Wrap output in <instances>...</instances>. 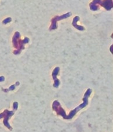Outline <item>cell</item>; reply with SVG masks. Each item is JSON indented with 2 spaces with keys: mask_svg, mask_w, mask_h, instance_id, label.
Here are the masks:
<instances>
[{
  "mask_svg": "<svg viewBox=\"0 0 113 132\" xmlns=\"http://www.w3.org/2000/svg\"><path fill=\"white\" fill-rule=\"evenodd\" d=\"M98 5H101L107 10H111L113 8L112 0H93L90 4V9L92 11H97L99 9Z\"/></svg>",
  "mask_w": 113,
  "mask_h": 132,
  "instance_id": "7a4b0ae2",
  "label": "cell"
},
{
  "mask_svg": "<svg viewBox=\"0 0 113 132\" xmlns=\"http://www.w3.org/2000/svg\"><path fill=\"white\" fill-rule=\"evenodd\" d=\"M4 79H5V78L4 77H0V81H3Z\"/></svg>",
  "mask_w": 113,
  "mask_h": 132,
  "instance_id": "52a82bcc",
  "label": "cell"
},
{
  "mask_svg": "<svg viewBox=\"0 0 113 132\" xmlns=\"http://www.w3.org/2000/svg\"><path fill=\"white\" fill-rule=\"evenodd\" d=\"M11 20H12L11 18L9 17V18H7L5 19V20H4L3 21H2V22H3L4 24H6V23L11 22Z\"/></svg>",
  "mask_w": 113,
  "mask_h": 132,
  "instance_id": "8992f818",
  "label": "cell"
},
{
  "mask_svg": "<svg viewBox=\"0 0 113 132\" xmlns=\"http://www.w3.org/2000/svg\"><path fill=\"white\" fill-rule=\"evenodd\" d=\"M59 70H60V68H59V67H56V68L54 69V70L53 73V77L54 78V79L55 80V84L54 86H56V87H57L59 85V84H60L59 81H58L57 79H56V75H57L58 73Z\"/></svg>",
  "mask_w": 113,
  "mask_h": 132,
  "instance_id": "5b68a950",
  "label": "cell"
},
{
  "mask_svg": "<svg viewBox=\"0 0 113 132\" xmlns=\"http://www.w3.org/2000/svg\"><path fill=\"white\" fill-rule=\"evenodd\" d=\"M72 13L71 12H69L66 13L65 14L61 16H56L54 17L51 20V25L50 27L49 30L50 31H53V30H55L57 28V25H56V23L58 20H64V19H67L68 18L70 17L71 16Z\"/></svg>",
  "mask_w": 113,
  "mask_h": 132,
  "instance_id": "3957f363",
  "label": "cell"
},
{
  "mask_svg": "<svg viewBox=\"0 0 113 132\" xmlns=\"http://www.w3.org/2000/svg\"><path fill=\"white\" fill-rule=\"evenodd\" d=\"M20 34L19 32H16L15 33L13 37V46L17 48L18 50H16V52L14 53V54H19L20 53V50L22 49H24V45L25 43H29V39L28 38H25L24 40H20Z\"/></svg>",
  "mask_w": 113,
  "mask_h": 132,
  "instance_id": "6da1fadb",
  "label": "cell"
},
{
  "mask_svg": "<svg viewBox=\"0 0 113 132\" xmlns=\"http://www.w3.org/2000/svg\"><path fill=\"white\" fill-rule=\"evenodd\" d=\"M79 20V16H75V18H74V20H72V26L74 27H75L76 29H77L78 30H79V31H85V27L83 26H80L78 25V24H77V22L78 21V20Z\"/></svg>",
  "mask_w": 113,
  "mask_h": 132,
  "instance_id": "277c9868",
  "label": "cell"
}]
</instances>
